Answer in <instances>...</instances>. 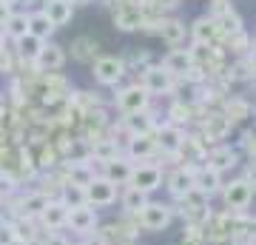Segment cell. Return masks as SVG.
Instances as JSON below:
<instances>
[{
  "label": "cell",
  "mask_w": 256,
  "mask_h": 245,
  "mask_svg": "<svg viewBox=\"0 0 256 245\" xmlns=\"http://www.w3.org/2000/svg\"><path fill=\"white\" fill-rule=\"evenodd\" d=\"M122 74H126V63L120 57L106 55L94 60V80L102 83V86H117L122 80Z\"/></svg>",
  "instance_id": "6da1fadb"
},
{
  "label": "cell",
  "mask_w": 256,
  "mask_h": 245,
  "mask_svg": "<svg viewBox=\"0 0 256 245\" xmlns=\"http://www.w3.org/2000/svg\"><path fill=\"white\" fill-rule=\"evenodd\" d=\"M117 200V185L108 182L106 177H94L88 185H86V205H97V208H106Z\"/></svg>",
  "instance_id": "7a4b0ae2"
},
{
  "label": "cell",
  "mask_w": 256,
  "mask_h": 245,
  "mask_svg": "<svg viewBox=\"0 0 256 245\" xmlns=\"http://www.w3.org/2000/svg\"><path fill=\"white\" fill-rule=\"evenodd\" d=\"M154 145L162 151V154H180V151H182V145H185L182 128L174 126V123H165V126H160V128H156Z\"/></svg>",
  "instance_id": "3957f363"
},
{
  "label": "cell",
  "mask_w": 256,
  "mask_h": 245,
  "mask_svg": "<svg viewBox=\"0 0 256 245\" xmlns=\"http://www.w3.org/2000/svg\"><path fill=\"white\" fill-rule=\"evenodd\" d=\"M137 217H140V225L146 228V231H162L171 222V208L162 205V202H148Z\"/></svg>",
  "instance_id": "277c9868"
},
{
  "label": "cell",
  "mask_w": 256,
  "mask_h": 245,
  "mask_svg": "<svg viewBox=\"0 0 256 245\" xmlns=\"http://www.w3.org/2000/svg\"><path fill=\"white\" fill-rule=\"evenodd\" d=\"M117 106L122 114H140L148 109V91L142 86H128L117 94Z\"/></svg>",
  "instance_id": "5b68a950"
},
{
  "label": "cell",
  "mask_w": 256,
  "mask_h": 245,
  "mask_svg": "<svg viewBox=\"0 0 256 245\" xmlns=\"http://www.w3.org/2000/svg\"><path fill=\"white\" fill-rule=\"evenodd\" d=\"M131 188H140L151 194L162 185V171L156 168V165H140V168H131V180H128Z\"/></svg>",
  "instance_id": "8992f818"
},
{
  "label": "cell",
  "mask_w": 256,
  "mask_h": 245,
  "mask_svg": "<svg viewBox=\"0 0 256 245\" xmlns=\"http://www.w3.org/2000/svg\"><path fill=\"white\" fill-rule=\"evenodd\" d=\"M142 89L148 91V97L151 94H168L174 89V77L165 72L162 66H151V69L142 72Z\"/></svg>",
  "instance_id": "52a82bcc"
},
{
  "label": "cell",
  "mask_w": 256,
  "mask_h": 245,
  "mask_svg": "<svg viewBox=\"0 0 256 245\" xmlns=\"http://www.w3.org/2000/svg\"><path fill=\"white\" fill-rule=\"evenodd\" d=\"M194 55H191V49H174V52H168L162 60V69L171 77H188L194 69Z\"/></svg>",
  "instance_id": "ba28073f"
},
{
  "label": "cell",
  "mask_w": 256,
  "mask_h": 245,
  "mask_svg": "<svg viewBox=\"0 0 256 245\" xmlns=\"http://www.w3.org/2000/svg\"><path fill=\"white\" fill-rule=\"evenodd\" d=\"M250 202H254V188H250L245 180H234L228 188H225V205H228L230 211H245Z\"/></svg>",
  "instance_id": "9c48e42d"
},
{
  "label": "cell",
  "mask_w": 256,
  "mask_h": 245,
  "mask_svg": "<svg viewBox=\"0 0 256 245\" xmlns=\"http://www.w3.org/2000/svg\"><path fill=\"white\" fill-rule=\"evenodd\" d=\"M66 225L72 228L74 234H92L94 225H97V214H94V208H88V205L68 208V219H66Z\"/></svg>",
  "instance_id": "30bf717a"
},
{
  "label": "cell",
  "mask_w": 256,
  "mask_h": 245,
  "mask_svg": "<svg viewBox=\"0 0 256 245\" xmlns=\"http://www.w3.org/2000/svg\"><path fill=\"white\" fill-rule=\"evenodd\" d=\"M63 63H66V52L57 43H43L40 55L34 57V66L40 72H57V69H63Z\"/></svg>",
  "instance_id": "8fae6325"
},
{
  "label": "cell",
  "mask_w": 256,
  "mask_h": 245,
  "mask_svg": "<svg viewBox=\"0 0 256 245\" xmlns=\"http://www.w3.org/2000/svg\"><path fill=\"white\" fill-rule=\"evenodd\" d=\"M239 163V154L236 148H230V145H216V148H210L208 151V168L214 171H228V168H236Z\"/></svg>",
  "instance_id": "7c38bea8"
},
{
  "label": "cell",
  "mask_w": 256,
  "mask_h": 245,
  "mask_svg": "<svg viewBox=\"0 0 256 245\" xmlns=\"http://www.w3.org/2000/svg\"><path fill=\"white\" fill-rule=\"evenodd\" d=\"M40 12H43V15H46V18L52 20V26L60 29V26H66V23L72 20L74 6H72V0H46Z\"/></svg>",
  "instance_id": "4fadbf2b"
},
{
  "label": "cell",
  "mask_w": 256,
  "mask_h": 245,
  "mask_svg": "<svg viewBox=\"0 0 256 245\" xmlns=\"http://www.w3.org/2000/svg\"><path fill=\"white\" fill-rule=\"evenodd\" d=\"M222 185V174L208 168V165H202V168H194V188L202 191L205 197H210L214 191H220Z\"/></svg>",
  "instance_id": "5bb4252c"
},
{
  "label": "cell",
  "mask_w": 256,
  "mask_h": 245,
  "mask_svg": "<svg viewBox=\"0 0 256 245\" xmlns=\"http://www.w3.org/2000/svg\"><path fill=\"white\" fill-rule=\"evenodd\" d=\"M40 219H43V225L48 228V231H57V228H66V219H68V208H66L60 200H48V205L43 208V214H40Z\"/></svg>",
  "instance_id": "9a60e30c"
},
{
  "label": "cell",
  "mask_w": 256,
  "mask_h": 245,
  "mask_svg": "<svg viewBox=\"0 0 256 245\" xmlns=\"http://www.w3.org/2000/svg\"><path fill=\"white\" fill-rule=\"evenodd\" d=\"M48 205V197L43 194V191H32V194H26L23 200H20V217H40L43 214V208Z\"/></svg>",
  "instance_id": "2e32d148"
},
{
  "label": "cell",
  "mask_w": 256,
  "mask_h": 245,
  "mask_svg": "<svg viewBox=\"0 0 256 245\" xmlns=\"http://www.w3.org/2000/svg\"><path fill=\"white\" fill-rule=\"evenodd\" d=\"M102 165H106V180L114 182V185H122V182L131 180V168H134V165L128 163V160L114 157V160H108V163H102Z\"/></svg>",
  "instance_id": "e0dca14e"
},
{
  "label": "cell",
  "mask_w": 256,
  "mask_h": 245,
  "mask_svg": "<svg viewBox=\"0 0 256 245\" xmlns=\"http://www.w3.org/2000/svg\"><path fill=\"white\" fill-rule=\"evenodd\" d=\"M168 188L174 197H185L188 191L194 188V168H180L168 177Z\"/></svg>",
  "instance_id": "ac0fdd59"
},
{
  "label": "cell",
  "mask_w": 256,
  "mask_h": 245,
  "mask_svg": "<svg viewBox=\"0 0 256 245\" xmlns=\"http://www.w3.org/2000/svg\"><path fill=\"white\" fill-rule=\"evenodd\" d=\"M28 35H34L37 40L46 43L48 37L54 35V26H52V20H48L43 12H32V15H28Z\"/></svg>",
  "instance_id": "d6986e66"
},
{
  "label": "cell",
  "mask_w": 256,
  "mask_h": 245,
  "mask_svg": "<svg viewBox=\"0 0 256 245\" xmlns=\"http://www.w3.org/2000/svg\"><path fill=\"white\" fill-rule=\"evenodd\" d=\"M131 236H134V231L126 225H108L100 231V239L102 245H131Z\"/></svg>",
  "instance_id": "ffe728a7"
},
{
  "label": "cell",
  "mask_w": 256,
  "mask_h": 245,
  "mask_svg": "<svg viewBox=\"0 0 256 245\" xmlns=\"http://www.w3.org/2000/svg\"><path fill=\"white\" fill-rule=\"evenodd\" d=\"M160 37H162L165 43H171V46L182 43L185 40V23L182 20H176V18L162 20V23H160Z\"/></svg>",
  "instance_id": "44dd1931"
},
{
  "label": "cell",
  "mask_w": 256,
  "mask_h": 245,
  "mask_svg": "<svg viewBox=\"0 0 256 245\" xmlns=\"http://www.w3.org/2000/svg\"><path fill=\"white\" fill-rule=\"evenodd\" d=\"M126 128L131 131V137H148V131L154 128V120L148 111H140V114H126Z\"/></svg>",
  "instance_id": "7402d4cb"
},
{
  "label": "cell",
  "mask_w": 256,
  "mask_h": 245,
  "mask_svg": "<svg viewBox=\"0 0 256 245\" xmlns=\"http://www.w3.org/2000/svg\"><path fill=\"white\" fill-rule=\"evenodd\" d=\"M3 35L14 37V40H20L23 35H28V15H26V12H9Z\"/></svg>",
  "instance_id": "603a6c76"
},
{
  "label": "cell",
  "mask_w": 256,
  "mask_h": 245,
  "mask_svg": "<svg viewBox=\"0 0 256 245\" xmlns=\"http://www.w3.org/2000/svg\"><path fill=\"white\" fill-rule=\"evenodd\" d=\"M156 151V145L151 137H131L128 140V157L131 160H148Z\"/></svg>",
  "instance_id": "cb8c5ba5"
},
{
  "label": "cell",
  "mask_w": 256,
  "mask_h": 245,
  "mask_svg": "<svg viewBox=\"0 0 256 245\" xmlns=\"http://www.w3.org/2000/svg\"><path fill=\"white\" fill-rule=\"evenodd\" d=\"M146 205H148V194H146V191L131 188V185H128L126 194H122V208H126L128 214H140Z\"/></svg>",
  "instance_id": "d4e9b609"
},
{
  "label": "cell",
  "mask_w": 256,
  "mask_h": 245,
  "mask_svg": "<svg viewBox=\"0 0 256 245\" xmlns=\"http://www.w3.org/2000/svg\"><path fill=\"white\" fill-rule=\"evenodd\" d=\"M191 35H194L196 43L210 46V40H214V35H216V20H214V18H200L196 23H194Z\"/></svg>",
  "instance_id": "484cf974"
},
{
  "label": "cell",
  "mask_w": 256,
  "mask_h": 245,
  "mask_svg": "<svg viewBox=\"0 0 256 245\" xmlns=\"http://www.w3.org/2000/svg\"><path fill=\"white\" fill-rule=\"evenodd\" d=\"M60 197H63L60 202H63L66 208H80V205H86V188H80V185H72V182H63Z\"/></svg>",
  "instance_id": "4316f807"
},
{
  "label": "cell",
  "mask_w": 256,
  "mask_h": 245,
  "mask_svg": "<svg viewBox=\"0 0 256 245\" xmlns=\"http://www.w3.org/2000/svg\"><path fill=\"white\" fill-rule=\"evenodd\" d=\"M40 49H43V40H37L34 35H23L18 40V55L28 63H34V57L40 55Z\"/></svg>",
  "instance_id": "83f0119b"
},
{
  "label": "cell",
  "mask_w": 256,
  "mask_h": 245,
  "mask_svg": "<svg viewBox=\"0 0 256 245\" xmlns=\"http://www.w3.org/2000/svg\"><path fill=\"white\" fill-rule=\"evenodd\" d=\"M214 20H216V32H225V35H239L242 32V18L234 9H225L222 18H214Z\"/></svg>",
  "instance_id": "f1b7e54d"
},
{
  "label": "cell",
  "mask_w": 256,
  "mask_h": 245,
  "mask_svg": "<svg viewBox=\"0 0 256 245\" xmlns=\"http://www.w3.org/2000/svg\"><path fill=\"white\" fill-rule=\"evenodd\" d=\"M230 131V123L222 114H214V117H208V123H205V137L208 140H222V137Z\"/></svg>",
  "instance_id": "f546056e"
},
{
  "label": "cell",
  "mask_w": 256,
  "mask_h": 245,
  "mask_svg": "<svg viewBox=\"0 0 256 245\" xmlns=\"http://www.w3.org/2000/svg\"><path fill=\"white\" fill-rule=\"evenodd\" d=\"M222 117L234 126V123H239V120L250 117V106H248L245 100H230L228 106H225V114H222Z\"/></svg>",
  "instance_id": "4dcf8cb0"
},
{
  "label": "cell",
  "mask_w": 256,
  "mask_h": 245,
  "mask_svg": "<svg viewBox=\"0 0 256 245\" xmlns=\"http://www.w3.org/2000/svg\"><path fill=\"white\" fill-rule=\"evenodd\" d=\"M117 26L120 29H126V32H131V29H137L140 23H142V18H140V12L137 9H131V6H126V9H120L117 12Z\"/></svg>",
  "instance_id": "1f68e13d"
},
{
  "label": "cell",
  "mask_w": 256,
  "mask_h": 245,
  "mask_svg": "<svg viewBox=\"0 0 256 245\" xmlns=\"http://www.w3.org/2000/svg\"><path fill=\"white\" fill-rule=\"evenodd\" d=\"M94 157L100 160V163H108L117 157V145L108 143V140H94Z\"/></svg>",
  "instance_id": "d6a6232c"
},
{
  "label": "cell",
  "mask_w": 256,
  "mask_h": 245,
  "mask_svg": "<svg viewBox=\"0 0 256 245\" xmlns=\"http://www.w3.org/2000/svg\"><path fill=\"white\" fill-rule=\"evenodd\" d=\"M12 231H14V239L18 242H32L34 239V231H32V222L26 217L18 219V222H12Z\"/></svg>",
  "instance_id": "836d02e7"
},
{
  "label": "cell",
  "mask_w": 256,
  "mask_h": 245,
  "mask_svg": "<svg viewBox=\"0 0 256 245\" xmlns=\"http://www.w3.org/2000/svg\"><path fill=\"white\" fill-rule=\"evenodd\" d=\"M14 191H18V182H14V177H12L9 171H0V200L12 197Z\"/></svg>",
  "instance_id": "e575fe53"
},
{
  "label": "cell",
  "mask_w": 256,
  "mask_h": 245,
  "mask_svg": "<svg viewBox=\"0 0 256 245\" xmlns=\"http://www.w3.org/2000/svg\"><path fill=\"white\" fill-rule=\"evenodd\" d=\"M168 114H171V120H174V123H188V120H191V109H188V106H182V103L171 106V111H168Z\"/></svg>",
  "instance_id": "d590c367"
},
{
  "label": "cell",
  "mask_w": 256,
  "mask_h": 245,
  "mask_svg": "<svg viewBox=\"0 0 256 245\" xmlns=\"http://www.w3.org/2000/svg\"><path fill=\"white\" fill-rule=\"evenodd\" d=\"M43 245H68V239H66L63 234H57V231H48L46 239H43Z\"/></svg>",
  "instance_id": "8d00e7d4"
},
{
  "label": "cell",
  "mask_w": 256,
  "mask_h": 245,
  "mask_svg": "<svg viewBox=\"0 0 256 245\" xmlns=\"http://www.w3.org/2000/svg\"><path fill=\"white\" fill-rule=\"evenodd\" d=\"M3 43H6V35H3V32H0V52H3Z\"/></svg>",
  "instance_id": "74e56055"
},
{
  "label": "cell",
  "mask_w": 256,
  "mask_h": 245,
  "mask_svg": "<svg viewBox=\"0 0 256 245\" xmlns=\"http://www.w3.org/2000/svg\"><path fill=\"white\" fill-rule=\"evenodd\" d=\"M86 245H102V242H100V239H94V242H86Z\"/></svg>",
  "instance_id": "f35d334b"
},
{
  "label": "cell",
  "mask_w": 256,
  "mask_h": 245,
  "mask_svg": "<svg viewBox=\"0 0 256 245\" xmlns=\"http://www.w3.org/2000/svg\"><path fill=\"white\" fill-rule=\"evenodd\" d=\"M74 3H86V0H72V6H74Z\"/></svg>",
  "instance_id": "ab89813d"
},
{
  "label": "cell",
  "mask_w": 256,
  "mask_h": 245,
  "mask_svg": "<svg viewBox=\"0 0 256 245\" xmlns=\"http://www.w3.org/2000/svg\"><path fill=\"white\" fill-rule=\"evenodd\" d=\"M216 3H225V0H216Z\"/></svg>",
  "instance_id": "60d3db41"
},
{
  "label": "cell",
  "mask_w": 256,
  "mask_h": 245,
  "mask_svg": "<svg viewBox=\"0 0 256 245\" xmlns=\"http://www.w3.org/2000/svg\"><path fill=\"white\" fill-rule=\"evenodd\" d=\"M248 245H256V242H248Z\"/></svg>",
  "instance_id": "b9f144b4"
}]
</instances>
